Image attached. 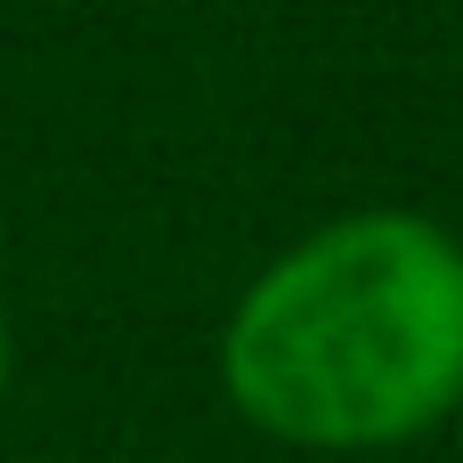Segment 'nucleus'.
Returning <instances> with one entry per match:
<instances>
[{"label":"nucleus","mask_w":463,"mask_h":463,"mask_svg":"<svg viewBox=\"0 0 463 463\" xmlns=\"http://www.w3.org/2000/svg\"><path fill=\"white\" fill-rule=\"evenodd\" d=\"M456 407H463V399H456Z\"/></svg>","instance_id":"nucleus-3"},{"label":"nucleus","mask_w":463,"mask_h":463,"mask_svg":"<svg viewBox=\"0 0 463 463\" xmlns=\"http://www.w3.org/2000/svg\"><path fill=\"white\" fill-rule=\"evenodd\" d=\"M244 423L293 448H391L463 399V244L423 212H350L269 260L220 334Z\"/></svg>","instance_id":"nucleus-1"},{"label":"nucleus","mask_w":463,"mask_h":463,"mask_svg":"<svg viewBox=\"0 0 463 463\" xmlns=\"http://www.w3.org/2000/svg\"><path fill=\"white\" fill-rule=\"evenodd\" d=\"M0 391H8V309H0Z\"/></svg>","instance_id":"nucleus-2"}]
</instances>
